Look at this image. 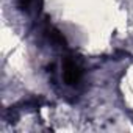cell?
I'll return each mask as SVG.
<instances>
[{
    "label": "cell",
    "mask_w": 133,
    "mask_h": 133,
    "mask_svg": "<svg viewBox=\"0 0 133 133\" xmlns=\"http://www.w3.org/2000/svg\"><path fill=\"white\" fill-rule=\"evenodd\" d=\"M49 38H50L52 42H55V44H58V45H64V44H66V39H64L63 33H61L59 30L53 28V27L49 28Z\"/></svg>",
    "instance_id": "cell-2"
},
{
    "label": "cell",
    "mask_w": 133,
    "mask_h": 133,
    "mask_svg": "<svg viewBox=\"0 0 133 133\" xmlns=\"http://www.w3.org/2000/svg\"><path fill=\"white\" fill-rule=\"evenodd\" d=\"M30 3H31V0H19V5H21L22 8H28Z\"/></svg>",
    "instance_id": "cell-3"
},
{
    "label": "cell",
    "mask_w": 133,
    "mask_h": 133,
    "mask_svg": "<svg viewBox=\"0 0 133 133\" xmlns=\"http://www.w3.org/2000/svg\"><path fill=\"white\" fill-rule=\"evenodd\" d=\"M82 77H83V71L80 68V64L74 58L66 56L63 59V80L66 82V85L74 86L80 83Z\"/></svg>",
    "instance_id": "cell-1"
}]
</instances>
